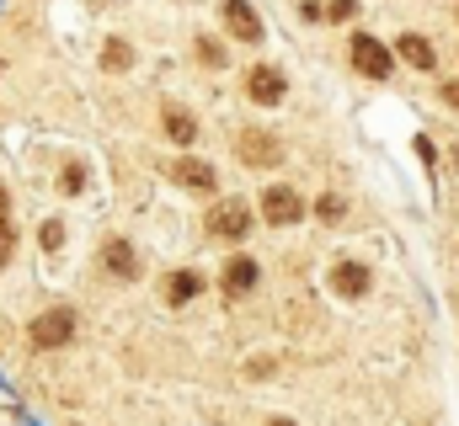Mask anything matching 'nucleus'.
Wrapping results in <instances>:
<instances>
[{
    "label": "nucleus",
    "instance_id": "1",
    "mask_svg": "<svg viewBox=\"0 0 459 426\" xmlns=\"http://www.w3.org/2000/svg\"><path fill=\"white\" fill-rule=\"evenodd\" d=\"M235 155H241L251 171H278V165H283V144H278L267 128H246V133L235 139Z\"/></svg>",
    "mask_w": 459,
    "mask_h": 426
},
{
    "label": "nucleus",
    "instance_id": "2",
    "mask_svg": "<svg viewBox=\"0 0 459 426\" xmlns=\"http://www.w3.org/2000/svg\"><path fill=\"white\" fill-rule=\"evenodd\" d=\"M32 347H43V352H53V347H64V342H75V309H43L37 320H32Z\"/></svg>",
    "mask_w": 459,
    "mask_h": 426
},
{
    "label": "nucleus",
    "instance_id": "3",
    "mask_svg": "<svg viewBox=\"0 0 459 426\" xmlns=\"http://www.w3.org/2000/svg\"><path fill=\"white\" fill-rule=\"evenodd\" d=\"M262 219L283 229V224L305 219V197H299L294 187H283V181H278V187H267V192H262Z\"/></svg>",
    "mask_w": 459,
    "mask_h": 426
},
{
    "label": "nucleus",
    "instance_id": "4",
    "mask_svg": "<svg viewBox=\"0 0 459 426\" xmlns=\"http://www.w3.org/2000/svg\"><path fill=\"white\" fill-rule=\"evenodd\" d=\"M353 69L369 75V80H385V75H390V48H385L380 37L358 32V37H353Z\"/></svg>",
    "mask_w": 459,
    "mask_h": 426
},
{
    "label": "nucleus",
    "instance_id": "5",
    "mask_svg": "<svg viewBox=\"0 0 459 426\" xmlns=\"http://www.w3.org/2000/svg\"><path fill=\"white\" fill-rule=\"evenodd\" d=\"M251 229V208L241 203V197H225L214 213H209V235H219V240H241Z\"/></svg>",
    "mask_w": 459,
    "mask_h": 426
},
{
    "label": "nucleus",
    "instance_id": "6",
    "mask_svg": "<svg viewBox=\"0 0 459 426\" xmlns=\"http://www.w3.org/2000/svg\"><path fill=\"white\" fill-rule=\"evenodd\" d=\"M283 91H289V80H283V69H273V64H257V69L246 75V96H251L257 107H278Z\"/></svg>",
    "mask_w": 459,
    "mask_h": 426
},
{
    "label": "nucleus",
    "instance_id": "7",
    "mask_svg": "<svg viewBox=\"0 0 459 426\" xmlns=\"http://www.w3.org/2000/svg\"><path fill=\"white\" fill-rule=\"evenodd\" d=\"M369 288H374V272L364 261H337L332 267V293L337 299H364Z\"/></svg>",
    "mask_w": 459,
    "mask_h": 426
},
{
    "label": "nucleus",
    "instance_id": "8",
    "mask_svg": "<svg viewBox=\"0 0 459 426\" xmlns=\"http://www.w3.org/2000/svg\"><path fill=\"white\" fill-rule=\"evenodd\" d=\"M225 27H230L241 43H262V16H257L246 0H225Z\"/></svg>",
    "mask_w": 459,
    "mask_h": 426
},
{
    "label": "nucleus",
    "instance_id": "9",
    "mask_svg": "<svg viewBox=\"0 0 459 426\" xmlns=\"http://www.w3.org/2000/svg\"><path fill=\"white\" fill-rule=\"evenodd\" d=\"M171 181H176V187H193V192H214V165H203V160L182 155V160L171 165Z\"/></svg>",
    "mask_w": 459,
    "mask_h": 426
},
{
    "label": "nucleus",
    "instance_id": "10",
    "mask_svg": "<svg viewBox=\"0 0 459 426\" xmlns=\"http://www.w3.org/2000/svg\"><path fill=\"white\" fill-rule=\"evenodd\" d=\"M102 261H107V272H112V277H123V283H134V277H139V256H134V245H128V240H107V245H102Z\"/></svg>",
    "mask_w": 459,
    "mask_h": 426
},
{
    "label": "nucleus",
    "instance_id": "11",
    "mask_svg": "<svg viewBox=\"0 0 459 426\" xmlns=\"http://www.w3.org/2000/svg\"><path fill=\"white\" fill-rule=\"evenodd\" d=\"M257 277H262L257 261H251V256H235V261L225 267V293H230V299H246V293L257 288Z\"/></svg>",
    "mask_w": 459,
    "mask_h": 426
},
{
    "label": "nucleus",
    "instance_id": "12",
    "mask_svg": "<svg viewBox=\"0 0 459 426\" xmlns=\"http://www.w3.org/2000/svg\"><path fill=\"white\" fill-rule=\"evenodd\" d=\"M160 128H166V139H176V144H193V139H198V117H193L187 107H166V112H160Z\"/></svg>",
    "mask_w": 459,
    "mask_h": 426
},
{
    "label": "nucleus",
    "instance_id": "13",
    "mask_svg": "<svg viewBox=\"0 0 459 426\" xmlns=\"http://www.w3.org/2000/svg\"><path fill=\"white\" fill-rule=\"evenodd\" d=\"M203 293V277L198 272H171L166 277V304H187V299H198Z\"/></svg>",
    "mask_w": 459,
    "mask_h": 426
},
{
    "label": "nucleus",
    "instance_id": "14",
    "mask_svg": "<svg viewBox=\"0 0 459 426\" xmlns=\"http://www.w3.org/2000/svg\"><path fill=\"white\" fill-rule=\"evenodd\" d=\"M401 59L417 64V69H433V43L417 37V32H406V37H401Z\"/></svg>",
    "mask_w": 459,
    "mask_h": 426
},
{
    "label": "nucleus",
    "instance_id": "15",
    "mask_svg": "<svg viewBox=\"0 0 459 426\" xmlns=\"http://www.w3.org/2000/svg\"><path fill=\"white\" fill-rule=\"evenodd\" d=\"M11 251H16V229H11V197L0 187V267L11 261Z\"/></svg>",
    "mask_w": 459,
    "mask_h": 426
},
{
    "label": "nucleus",
    "instance_id": "16",
    "mask_svg": "<svg viewBox=\"0 0 459 426\" xmlns=\"http://www.w3.org/2000/svg\"><path fill=\"white\" fill-rule=\"evenodd\" d=\"M128 64H134V48H128V43H107V48H102V69L118 75V69H128Z\"/></svg>",
    "mask_w": 459,
    "mask_h": 426
},
{
    "label": "nucleus",
    "instance_id": "17",
    "mask_svg": "<svg viewBox=\"0 0 459 426\" xmlns=\"http://www.w3.org/2000/svg\"><path fill=\"white\" fill-rule=\"evenodd\" d=\"M198 59H203L209 69H225V64H230V53H225L214 37H198Z\"/></svg>",
    "mask_w": 459,
    "mask_h": 426
},
{
    "label": "nucleus",
    "instance_id": "18",
    "mask_svg": "<svg viewBox=\"0 0 459 426\" xmlns=\"http://www.w3.org/2000/svg\"><path fill=\"white\" fill-rule=\"evenodd\" d=\"M316 219H326V224H337V219H342V197H337V192H326V197L316 203Z\"/></svg>",
    "mask_w": 459,
    "mask_h": 426
},
{
    "label": "nucleus",
    "instance_id": "19",
    "mask_svg": "<svg viewBox=\"0 0 459 426\" xmlns=\"http://www.w3.org/2000/svg\"><path fill=\"white\" fill-rule=\"evenodd\" d=\"M37 240H43V251H59V245H64V224H59V219H48Z\"/></svg>",
    "mask_w": 459,
    "mask_h": 426
},
{
    "label": "nucleus",
    "instance_id": "20",
    "mask_svg": "<svg viewBox=\"0 0 459 426\" xmlns=\"http://www.w3.org/2000/svg\"><path fill=\"white\" fill-rule=\"evenodd\" d=\"M326 16H332V21H353V16H358V0H332Z\"/></svg>",
    "mask_w": 459,
    "mask_h": 426
},
{
    "label": "nucleus",
    "instance_id": "21",
    "mask_svg": "<svg viewBox=\"0 0 459 426\" xmlns=\"http://www.w3.org/2000/svg\"><path fill=\"white\" fill-rule=\"evenodd\" d=\"M80 187H86V171H80V165H70V171H64V192H80Z\"/></svg>",
    "mask_w": 459,
    "mask_h": 426
},
{
    "label": "nucleus",
    "instance_id": "22",
    "mask_svg": "<svg viewBox=\"0 0 459 426\" xmlns=\"http://www.w3.org/2000/svg\"><path fill=\"white\" fill-rule=\"evenodd\" d=\"M444 101H449V107L459 112V80H449V85H444Z\"/></svg>",
    "mask_w": 459,
    "mask_h": 426
},
{
    "label": "nucleus",
    "instance_id": "23",
    "mask_svg": "<svg viewBox=\"0 0 459 426\" xmlns=\"http://www.w3.org/2000/svg\"><path fill=\"white\" fill-rule=\"evenodd\" d=\"M267 426H294V422H289V416H278V422H267Z\"/></svg>",
    "mask_w": 459,
    "mask_h": 426
}]
</instances>
